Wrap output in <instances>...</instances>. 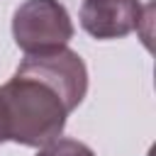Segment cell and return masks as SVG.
I'll return each mask as SVG.
<instances>
[{"mask_svg": "<svg viewBox=\"0 0 156 156\" xmlns=\"http://www.w3.org/2000/svg\"><path fill=\"white\" fill-rule=\"evenodd\" d=\"M7 141V122H5V107H2V100H0V144Z\"/></svg>", "mask_w": 156, "mask_h": 156, "instance_id": "cell-6", "label": "cell"}, {"mask_svg": "<svg viewBox=\"0 0 156 156\" xmlns=\"http://www.w3.org/2000/svg\"><path fill=\"white\" fill-rule=\"evenodd\" d=\"M12 34L24 54H44L66 46L73 37V24L61 2L27 0L15 12Z\"/></svg>", "mask_w": 156, "mask_h": 156, "instance_id": "cell-2", "label": "cell"}, {"mask_svg": "<svg viewBox=\"0 0 156 156\" xmlns=\"http://www.w3.org/2000/svg\"><path fill=\"white\" fill-rule=\"evenodd\" d=\"M17 76H27V78H37L39 83L49 85L61 102L66 105V110H76L88 90V71L83 58L61 46L54 51H44V54H27V58L20 63Z\"/></svg>", "mask_w": 156, "mask_h": 156, "instance_id": "cell-3", "label": "cell"}, {"mask_svg": "<svg viewBox=\"0 0 156 156\" xmlns=\"http://www.w3.org/2000/svg\"><path fill=\"white\" fill-rule=\"evenodd\" d=\"M5 107L7 139L24 146H44L61 136L66 127V105L37 78L17 76L0 88Z\"/></svg>", "mask_w": 156, "mask_h": 156, "instance_id": "cell-1", "label": "cell"}, {"mask_svg": "<svg viewBox=\"0 0 156 156\" xmlns=\"http://www.w3.org/2000/svg\"><path fill=\"white\" fill-rule=\"evenodd\" d=\"M37 156H95V154L83 141H76V139H54V141L44 144V149Z\"/></svg>", "mask_w": 156, "mask_h": 156, "instance_id": "cell-5", "label": "cell"}, {"mask_svg": "<svg viewBox=\"0 0 156 156\" xmlns=\"http://www.w3.org/2000/svg\"><path fill=\"white\" fill-rule=\"evenodd\" d=\"M141 20L139 0H85L80 24L95 39H119L136 29Z\"/></svg>", "mask_w": 156, "mask_h": 156, "instance_id": "cell-4", "label": "cell"}]
</instances>
